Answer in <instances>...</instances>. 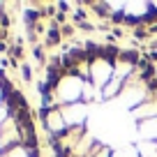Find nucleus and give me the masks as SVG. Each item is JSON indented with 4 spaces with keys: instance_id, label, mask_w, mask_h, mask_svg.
<instances>
[{
    "instance_id": "f257e3e1",
    "label": "nucleus",
    "mask_w": 157,
    "mask_h": 157,
    "mask_svg": "<svg viewBox=\"0 0 157 157\" xmlns=\"http://www.w3.org/2000/svg\"><path fill=\"white\" fill-rule=\"evenodd\" d=\"M53 157H157V67L104 42L58 51L39 83Z\"/></svg>"
},
{
    "instance_id": "f03ea898",
    "label": "nucleus",
    "mask_w": 157,
    "mask_h": 157,
    "mask_svg": "<svg viewBox=\"0 0 157 157\" xmlns=\"http://www.w3.org/2000/svg\"><path fill=\"white\" fill-rule=\"evenodd\" d=\"M0 157H42L39 132L23 90L0 67Z\"/></svg>"
},
{
    "instance_id": "7ed1b4c3",
    "label": "nucleus",
    "mask_w": 157,
    "mask_h": 157,
    "mask_svg": "<svg viewBox=\"0 0 157 157\" xmlns=\"http://www.w3.org/2000/svg\"><path fill=\"white\" fill-rule=\"evenodd\" d=\"M90 10L120 25L157 23V2H93Z\"/></svg>"
}]
</instances>
